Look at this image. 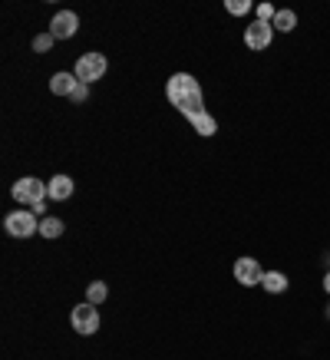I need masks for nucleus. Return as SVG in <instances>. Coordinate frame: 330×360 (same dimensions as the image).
Listing matches in <instances>:
<instances>
[{
	"label": "nucleus",
	"mask_w": 330,
	"mask_h": 360,
	"mask_svg": "<svg viewBox=\"0 0 330 360\" xmlns=\"http://www.w3.org/2000/svg\"><path fill=\"white\" fill-rule=\"evenodd\" d=\"M271 40H275V27H271V23L254 20L251 27L244 30V46H248V50H268Z\"/></svg>",
	"instance_id": "obj_7"
},
{
	"label": "nucleus",
	"mask_w": 330,
	"mask_h": 360,
	"mask_svg": "<svg viewBox=\"0 0 330 360\" xmlns=\"http://www.w3.org/2000/svg\"><path fill=\"white\" fill-rule=\"evenodd\" d=\"M192 126H195V132L198 136H215V132H218V122H215V116H211V112H195V116H192Z\"/></svg>",
	"instance_id": "obj_11"
},
{
	"label": "nucleus",
	"mask_w": 330,
	"mask_h": 360,
	"mask_svg": "<svg viewBox=\"0 0 330 360\" xmlns=\"http://www.w3.org/2000/svg\"><path fill=\"white\" fill-rule=\"evenodd\" d=\"M327 317H330V307H327Z\"/></svg>",
	"instance_id": "obj_21"
},
{
	"label": "nucleus",
	"mask_w": 330,
	"mask_h": 360,
	"mask_svg": "<svg viewBox=\"0 0 330 360\" xmlns=\"http://www.w3.org/2000/svg\"><path fill=\"white\" fill-rule=\"evenodd\" d=\"M70 324H73V330H77V334H83V338L96 334V330H99V311H96V304H89V301H86V304L73 307Z\"/></svg>",
	"instance_id": "obj_5"
},
{
	"label": "nucleus",
	"mask_w": 330,
	"mask_h": 360,
	"mask_svg": "<svg viewBox=\"0 0 330 360\" xmlns=\"http://www.w3.org/2000/svg\"><path fill=\"white\" fill-rule=\"evenodd\" d=\"M63 221L56 219V215H44V219H40V235H44V238H60V235H63Z\"/></svg>",
	"instance_id": "obj_14"
},
{
	"label": "nucleus",
	"mask_w": 330,
	"mask_h": 360,
	"mask_svg": "<svg viewBox=\"0 0 330 360\" xmlns=\"http://www.w3.org/2000/svg\"><path fill=\"white\" fill-rule=\"evenodd\" d=\"M106 56L103 53H83L77 60V70H73V73H77V79L79 83H96V79H103L106 77Z\"/></svg>",
	"instance_id": "obj_4"
},
{
	"label": "nucleus",
	"mask_w": 330,
	"mask_h": 360,
	"mask_svg": "<svg viewBox=\"0 0 330 360\" xmlns=\"http://www.w3.org/2000/svg\"><path fill=\"white\" fill-rule=\"evenodd\" d=\"M225 11H228V13H238V17H242V13L251 11V4H248V0H228V4H225Z\"/></svg>",
	"instance_id": "obj_17"
},
{
	"label": "nucleus",
	"mask_w": 330,
	"mask_h": 360,
	"mask_svg": "<svg viewBox=\"0 0 330 360\" xmlns=\"http://www.w3.org/2000/svg\"><path fill=\"white\" fill-rule=\"evenodd\" d=\"M287 274L284 271H264V281H261V288L268 291V295H281V291H287Z\"/></svg>",
	"instance_id": "obj_12"
},
{
	"label": "nucleus",
	"mask_w": 330,
	"mask_h": 360,
	"mask_svg": "<svg viewBox=\"0 0 330 360\" xmlns=\"http://www.w3.org/2000/svg\"><path fill=\"white\" fill-rule=\"evenodd\" d=\"M73 175H53L50 182H46V192H50V202H66V198H73Z\"/></svg>",
	"instance_id": "obj_9"
},
{
	"label": "nucleus",
	"mask_w": 330,
	"mask_h": 360,
	"mask_svg": "<svg viewBox=\"0 0 330 360\" xmlns=\"http://www.w3.org/2000/svg\"><path fill=\"white\" fill-rule=\"evenodd\" d=\"M79 30V17L73 11H60L50 17V33H53L56 40H73Z\"/></svg>",
	"instance_id": "obj_6"
},
{
	"label": "nucleus",
	"mask_w": 330,
	"mask_h": 360,
	"mask_svg": "<svg viewBox=\"0 0 330 360\" xmlns=\"http://www.w3.org/2000/svg\"><path fill=\"white\" fill-rule=\"evenodd\" d=\"M324 291L330 295V271H327V278H324Z\"/></svg>",
	"instance_id": "obj_20"
},
{
	"label": "nucleus",
	"mask_w": 330,
	"mask_h": 360,
	"mask_svg": "<svg viewBox=\"0 0 330 360\" xmlns=\"http://www.w3.org/2000/svg\"><path fill=\"white\" fill-rule=\"evenodd\" d=\"M106 297H110V288H106V284H103V281H93V284H89V288H86V301H89V304H103V301H106Z\"/></svg>",
	"instance_id": "obj_15"
},
{
	"label": "nucleus",
	"mask_w": 330,
	"mask_h": 360,
	"mask_svg": "<svg viewBox=\"0 0 330 360\" xmlns=\"http://www.w3.org/2000/svg\"><path fill=\"white\" fill-rule=\"evenodd\" d=\"M77 73H56L53 79H50V93H56V96H70L73 89H77Z\"/></svg>",
	"instance_id": "obj_10"
},
{
	"label": "nucleus",
	"mask_w": 330,
	"mask_h": 360,
	"mask_svg": "<svg viewBox=\"0 0 330 360\" xmlns=\"http://www.w3.org/2000/svg\"><path fill=\"white\" fill-rule=\"evenodd\" d=\"M165 96H169V103L176 106L185 120H192L195 112H202L205 106H202V86H198L195 77H188V73H176V77L165 83Z\"/></svg>",
	"instance_id": "obj_1"
},
{
	"label": "nucleus",
	"mask_w": 330,
	"mask_h": 360,
	"mask_svg": "<svg viewBox=\"0 0 330 360\" xmlns=\"http://www.w3.org/2000/svg\"><path fill=\"white\" fill-rule=\"evenodd\" d=\"M235 281L244 284V288H254V284L264 281V268L254 258H238L235 262Z\"/></svg>",
	"instance_id": "obj_8"
},
{
	"label": "nucleus",
	"mask_w": 330,
	"mask_h": 360,
	"mask_svg": "<svg viewBox=\"0 0 330 360\" xmlns=\"http://www.w3.org/2000/svg\"><path fill=\"white\" fill-rule=\"evenodd\" d=\"M86 96H89V93H86V83H77V89L70 93V99H73V103H83Z\"/></svg>",
	"instance_id": "obj_19"
},
{
	"label": "nucleus",
	"mask_w": 330,
	"mask_h": 360,
	"mask_svg": "<svg viewBox=\"0 0 330 360\" xmlns=\"http://www.w3.org/2000/svg\"><path fill=\"white\" fill-rule=\"evenodd\" d=\"M53 33H37V37H33V50H37V53H50V46H53Z\"/></svg>",
	"instance_id": "obj_16"
},
{
	"label": "nucleus",
	"mask_w": 330,
	"mask_h": 360,
	"mask_svg": "<svg viewBox=\"0 0 330 360\" xmlns=\"http://www.w3.org/2000/svg\"><path fill=\"white\" fill-rule=\"evenodd\" d=\"M275 7H271V4H258V20H261V23H271V20H275Z\"/></svg>",
	"instance_id": "obj_18"
},
{
	"label": "nucleus",
	"mask_w": 330,
	"mask_h": 360,
	"mask_svg": "<svg viewBox=\"0 0 330 360\" xmlns=\"http://www.w3.org/2000/svg\"><path fill=\"white\" fill-rule=\"evenodd\" d=\"M4 229L13 238H30V235H40V221H37V215H33L30 208H17V212H11L4 219Z\"/></svg>",
	"instance_id": "obj_2"
},
{
	"label": "nucleus",
	"mask_w": 330,
	"mask_h": 360,
	"mask_svg": "<svg viewBox=\"0 0 330 360\" xmlns=\"http://www.w3.org/2000/svg\"><path fill=\"white\" fill-rule=\"evenodd\" d=\"M13 198L17 202H23V205H40V202H46L50 198V192H46V182H40V179H33V175H27V179H20L17 186L11 188Z\"/></svg>",
	"instance_id": "obj_3"
},
{
	"label": "nucleus",
	"mask_w": 330,
	"mask_h": 360,
	"mask_svg": "<svg viewBox=\"0 0 330 360\" xmlns=\"http://www.w3.org/2000/svg\"><path fill=\"white\" fill-rule=\"evenodd\" d=\"M271 27H275L277 33H291L297 27V13L294 11H277L275 20H271Z\"/></svg>",
	"instance_id": "obj_13"
}]
</instances>
